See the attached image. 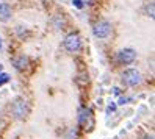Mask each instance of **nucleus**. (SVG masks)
<instances>
[{"mask_svg":"<svg viewBox=\"0 0 155 139\" xmlns=\"http://www.w3.org/2000/svg\"><path fill=\"white\" fill-rule=\"evenodd\" d=\"M63 44H64V49L68 52L75 53L81 47V39H80V36L77 33H71V34H68L66 38H64V42H63Z\"/></svg>","mask_w":155,"mask_h":139,"instance_id":"f257e3e1","label":"nucleus"},{"mask_svg":"<svg viewBox=\"0 0 155 139\" xmlns=\"http://www.w3.org/2000/svg\"><path fill=\"white\" fill-rule=\"evenodd\" d=\"M122 81L125 83L127 86L135 88V86H138L141 83V73L138 70H135V69H127L124 72V75H122Z\"/></svg>","mask_w":155,"mask_h":139,"instance_id":"f03ea898","label":"nucleus"},{"mask_svg":"<svg viewBox=\"0 0 155 139\" xmlns=\"http://www.w3.org/2000/svg\"><path fill=\"white\" fill-rule=\"evenodd\" d=\"M93 33H94L96 38H100V39L107 38V36L111 33V25H110V22L99 21V22L94 24V27H93Z\"/></svg>","mask_w":155,"mask_h":139,"instance_id":"7ed1b4c3","label":"nucleus"},{"mask_svg":"<svg viewBox=\"0 0 155 139\" xmlns=\"http://www.w3.org/2000/svg\"><path fill=\"white\" fill-rule=\"evenodd\" d=\"M136 58V52L133 49H122L117 53V61L121 64H132Z\"/></svg>","mask_w":155,"mask_h":139,"instance_id":"20e7f679","label":"nucleus"},{"mask_svg":"<svg viewBox=\"0 0 155 139\" xmlns=\"http://www.w3.org/2000/svg\"><path fill=\"white\" fill-rule=\"evenodd\" d=\"M78 122H80L81 127H86V128L88 127H93V113H91V109H88V108L81 109Z\"/></svg>","mask_w":155,"mask_h":139,"instance_id":"39448f33","label":"nucleus"},{"mask_svg":"<svg viewBox=\"0 0 155 139\" xmlns=\"http://www.w3.org/2000/svg\"><path fill=\"white\" fill-rule=\"evenodd\" d=\"M13 111H14V116H16L17 119L25 117V114H27V103H25V100H24V99H17L16 103H14Z\"/></svg>","mask_w":155,"mask_h":139,"instance_id":"423d86ee","label":"nucleus"},{"mask_svg":"<svg viewBox=\"0 0 155 139\" xmlns=\"http://www.w3.org/2000/svg\"><path fill=\"white\" fill-rule=\"evenodd\" d=\"M13 16V11L8 3H0V22H8Z\"/></svg>","mask_w":155,"mask_h":139,"instance_id":"0eeeda50","label":"nucleus"},{"mask_svg":"<svg viewBox=\"0 0 155 139\" xmlns=\"http://www.w3.org/2000/svg\"><path fill=\"white\" fill-rule=\"evenodd\" d=\"M13 64H14V67L17 70H24L27 67V64H28V58L24 57V55H21V57H17L13 60Z\"/></svg>","mask_w":155,"mask_h":139,"instance_id":"6e6552de","label":"nucleus"},{"mask_svg":"<svg viewBox=\"0 0 155 139\" xmlns=\"http://www.w3.org/2000/svg\"><path fill=\"white\" fill-rule=\"evenodd\" d=\"M144 11H146V14H147L149 17H153V3H152V2H147V3H146Z\"/></svg>","mask_w":155,"mask_h":139,"instance_id":"1a4fd4ad","label":"nucleus"},{"mask_svg":"<svg viewBox=\"0 0 155 139\" xmlns=\"http://www.w3.org/2000/svg\"><path fill=\"white\" fill-rule=\"evenodd\" d=\"M0 70H2V66H0ZM8 81H10V75L8 73H0V86L8 83Z\"/></svg>","mask_w":155,"mask_h":139,"instance_id":"9d476101","label":"nucleus"},{"mask_svg":"<svg viewBox=\"0 0 155 139\" xmlns=\"http://www.w3.org/2000/svg\"><path fill=\"white\" fill-rule=\"evenodd\" d=\"M74 6H77V8H83V2H81V0H74Z\"/></svg>","mask_w":155,"mask_h":139,"instance_id":"9b49d317","label":"nucleus"},{"mask_svg":"<svg viewBox=\"0 0 155 139\" xmlns=\"http://www.w3.org/2000/svg\"><path fill=\"white\" fill-rule=\"evenodd\" d=\"M114 108H116V105H110L108 106V113H110V111H114Z\"/></svg>","mask_w":155,"mask_h":139,"instance_id":"f8f14e48","label":"nucleus"},{"mask_svg":"<svg viewBox=\"0 0 155 139\" xmlns=\"http://www.w3.org/2000/svg\"><path fill=\"white\" fill-rule=\"evenodd\" d=\"M146 139H153V136H146Z\"/></svg>","mask_w":155,"mask_h":139,"instance_id":"ddd939ff","label":"nucleus"},{"mask_svg":"<svg viewBox=\"0 0 155 139\" xmlns=\"http://www.w3.org/2000/svg\"><path fill=\"white\" fill-rule=\"evenodd\" d=\"M0 49H2V41H0Z\"/></svg>","mask_w":155,"mask_h":139,"instance_id":"4468645a","label":"nucleus"}]
</instances>
